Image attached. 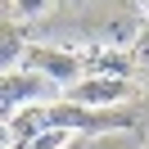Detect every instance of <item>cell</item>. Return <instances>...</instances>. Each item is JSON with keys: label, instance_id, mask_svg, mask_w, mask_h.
<instances>
[{"label": "cell", "instance_id": "1", "mask_svg": "<svg viewBox=\"0 0 149 149\" xmlns=\"http://www.w3.org/2000/svg\"><path fill=\"white\" fill-rule=\"evenodd\" d=\"M50 100H63V86L50 81L45 72H32V68L0 72V118H14L32 104H50Z\"/></svg>", "mask_w": 149, "mask_h": 149}, {"label": "cell", "instance_id": "2", "mask_svg": "<svg viewBox=\"0 0 149 149\" xmlns=\"http://www.w3.org/2000/svg\"><path fill=\"white\" fill-rule=\"evenodd\" d=\"M136 95V86L127 77H113V72H91V77H77L72 86H63V100L86 104V109H109V104H127Z\"/></svg>", "mask_w": 149, "mask_h": 149}, {"label": "cell", "instance_id": "3", "mask_svg": "<svg viewBox=\"0 0 149 149\" xmlns=\"http://www.w3.org/2000/svg\"><path fill=\"white\" fill-rule=\"evenodd\" d=\"M23 68L45 72L50 81H59V86H72L77 77H86V59H81V54H72V50H54V45H27Z\"/></svg>", "mask_w": 149, "mask_h": 149}, {"label": "cell", "instance_id": "4", "mask_svg": "<svg viewBox=\"0 0 149 149\" xmlns=\"http://www.w3.org/2000/svg\"><path fill=\"white\" fill-rule=\"evenodd\" d=\"M68 149H145V145H140V136L131 127H109V131H81V136H72Z\"/></svg>", "mask_w": 149, "mask_h": 149}, {"label": "cell", "instance_id": "5", "mask_svg": "<svg viewBox=\"0 0 149 149\" xmlns=\"http://www.w3.org/2000/svg\"><path fill=\"white\" fill-rule=\"evenodd\" d=\"M23 54H27V36H23V27H18V23H0V72L23 68Z\"/></svg>", "mask_w": 149, "mask_h": 149}, {"label": "cell", "instance_id": "6", "mask_svg": "<svg viewBox=\"0 0 149 149\" xmlns=\"http://www.w3.org/2000/svg\"><path fill=\"white\" fill-rule=\"evenodd\" d=\"M14 5V18H23V23H32V18H45L50 9H54L59 0H9Z\"/></svg>", "mask_w": 149, "mask_h": 149}]
</instances>
